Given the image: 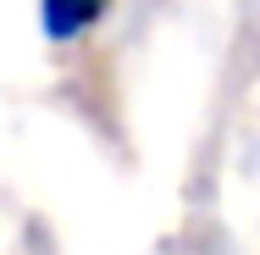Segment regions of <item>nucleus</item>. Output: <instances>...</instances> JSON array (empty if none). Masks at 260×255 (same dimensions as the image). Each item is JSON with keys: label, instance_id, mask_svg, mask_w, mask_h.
<instances>
[{"label": "nucleus", "instance_id": "nucleus-1", "mask_svg": "<svg viewBox=\"0 0 260 255\" xmlns=\"http://www.w3.org/2000/svg\"><path fill=\"white\" fill-rule=\"evenodd\" d=\"M111 11V0H39V28L50 45H78L83 34H94Z\"/></svg>", "mask_w": 260, "mask_h": 255}]
</instances>
